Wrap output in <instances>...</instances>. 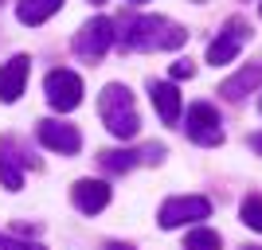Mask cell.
I'll list each match as a JSON object with an SVG mask.
<instances>
[{
    "label": "cell",
    "instance_id": "cell-16",
    "mask_svg": "<svg viewBox=\"0 0 262 250\" xmlns=\"http://www.w3.org/2000/svg\"><path fill=\"white\" fill-rule=\"evenodd\" d=\"M239 215H243V223H247L251 231L262 235V196H247L243 207H239Z\"/></svg>",
    "mask_w": 262,
    "mask_h": 250
},
{
    "label": "cell",
    "instance_id": "cell-8",
    "mask_svg": "<svg viewBox=\"0 0 262 250\" xmlns=\"http://www.w3.org/2000/svg\"><path fill=\"white\" fill-rule=\"evenodd\" d=\"M35 137H39V145L51 152H63V156H75L78 149H82V137H78L75 125H67V121H39V129H35Z\"/></svg>",
    "mask_w": 262,
    "mask_h": 250
},
{
    "label": "cell",
    "instance_id": "cell-9",
    "mask_svg": "<svg viewBox=\"0 0 262 250\" xmlns=\"http://www.w3.org/2000/svg\"><path fill=\"white\" fill-rule=\"evenodd\" d=\"M28 71H32V59H28V55H12L8 63L0 66V102L20 98L24 82H28Z\"/></svg>",
    "mask_w": 262,
    "mask_h": 250
},
{
    "label": "cell",
    "instance_id": "cell-15",
    "mask_svg": "<svg viewBox=\"0 0 262 250\" xmlns=\"http://www.w3.org/2000/svg\"><path fill=\"white\" fill-rule=\"evenodd\" d=\"M219 246H223V239L211 227H196V231H188V239H184V250H219Z\"/></svg>",
    "mask_w": 262,
    "mask_h": 250
},
{
    "label": "cell",
    "instance_id": "cell-17",
    "mask_svg": "<svg viewBox=\"0 0 262 250\" xmlns=\"http://www.w3.org/2000/svg\"><path fill=\"white\" fill-rule=\"evenodd\" d=\"M0 180H4V188H8V192H16V188H20V168L12 164V156H0Z\"/></svg>",
    "mask_w": 262,
    "mask_h": 250
},
{
    "label": "cell",
    "instance_id": "cell-3",
    "mask_svg": "<svg viewBox=\"0 0 262 250\" xmlns=\"http://www.w3.org/2000/svg\"><path fill=\"white\" fill-rule=\"evenodd\" d=\"M254 28L243 16H231L227 24H223V32H215V39L208 43V63L211 66H223V63H235L243 51V43H251Z\"/></svg>",
    "mask_w": 262,
    "mask_h": 250
},
{
    "label": "cell",
    "instance_id": "cell-25",
    "mask_svg": "<svg viewBox=\"0 0 262 250\" xmlns=\"http://www.w3.org/2000/svg\"><path fill=\"white\" fill-rule=\"evenodd\" d=\"M258 109H262V98H258Z\"/></svg>",
    "mask_w": 262,
    "mask_h": 250
},
{
    "label": "cell",
    "instance_id": "cell-26",
    "mask_svg": "<svg viewBox=\"0 0 262 250\" xmlns=\"http://www.w3.org/2000/svg\"><path fill=\"white\" fill-rule=\"evenodd\" d=\"M196 4H204V0H196Z\"/></svg>",
    "mask_w": 262,
    "mask_h": 250
},
{
    "label": "cell",
    "instance_id": "cell-4",
    "mask_svg": "<svg viewBox=\"0 0 262 250\" xmlns=\"http://www.w3.org/2000/svg\"><path fill=\"white\" fill-rule=\"evenodd\" d=\"M211 215V199L208 196H172L161 203V215H157V223H161L164 231H176L184 227V223H200V219Z\"/></svg>",
    "mask_w": 262,
    "mask_h": 250
},
{
    "label": "cell",
    "instance_id": "cell-21",
    "mask_svg": "<svg viewBox=\"0 0 262 250\" xmlns=\"http://www.w3.org/2000/svg\"><path fill=\"white\" fill-rule=\"evenodd\" d=\"M106 250H133L129 242H106Z\"/></svg>",
    "mask_w": 262,
    "mask_h": 250
},
{
    "label": "cell",
    "instance_id": "cell-5",
    "mask_svg": "<svg viewBox=\"0 0 262 250\" xmlns=\"http://www.w3.org/2000/svg\"><path fill=\"white\" fill-rule=\"evenodd\" d=\"M184 129H188V137H192L196 145H204V149H215V145H223V121H219L215 106H208V102L188 106V113H184Z\"/></svg>",
    "mask_w": 262,
    "mask_h": 250
},
{
    "label": "cell",
    "instance_id": "cell-1",
    "mask_svg": "<svg viewBox=\"0 0 262 250\" xmlns=\"http://www.w3.org/2000/svg\"><path fill=\"white\" fill-rule=\"evenodd\" d=\"M114 39L125 51H176L188 43V32L168 16H121L114 24Z\"/></svg>",
    "mask_w": 262,
    "mask_h": 250
},
{
    "label": "cell",
    "instance_id": "cell-11",
    "mask_svg": "<svg viewBox=\"0 0 262 250\" xmlns=\"http://www.w3.org/2000/svg\"><path fill=\"white\" fill-rule=\"evenodd\" d=\"M254 86H262V63H251V66H243V71H235L231 78H223V82H219V94L227 102H243Z\"/></svg>",
    "mask_w": 262,
    "mask_h": 250
},
{
    "label": "cell",
    "instance_id": "cell-24",
    "mask_svg": "<svg viewBox=\"0 0 262 250\" xmlns=\"http://www.w3.org/2000/svg\"><path fill=\"white\" fill-rule=\"evenodd\" d=\"M133 4H145V0H133Z\"/></svg>",
    "mask_w": 262,
    "mask_h": 250
},
{
    "label": "cell",
    "instance_id": "cell-7",
    "mask_svg": "<svg viewBox=\"0 0 262 250\" xmlns=\"http://www.w3.org/2000/svg\"><path fill=\"white\" fill-rule=\"evenodd\" d=\"M43 90H47V102H51L59 113H67V109H75L78 102H82V78H78L75 71H51V75L43 78Z\"/></svg>",
    "mask_w": 262,
    "mask_h": 250
},
{
    "label": "cell",
    "instance_id": "cell-19",
    "mask_svg": "<svg viewBox=\"0 0 262 250\" xmlns=\"http://www.w3.org/2000/svg\"><path fill=\"white\" fill-rule=\"evenodd\" d=\"M192 75H196V66L188 63V59L184 63H172V78H192Z\"/></svg>",
    "mask_w": 262,
    "mask_h": 250
},
{
    "label": "cell",
    "instance_id": "cell-6",
    "mask_svg": "<svg viewBox=\"0 0 262 250\" xmlns=\"http://www.w3.org/2000/svg\"><path fill=\"white\" fill-rule=\"evenodd\" d=\"M75 55H82V59H102V55L114 47V20H106V16H94L90 24H82L75 35Z\"/></svg>",
    "mask_w": 262,
    "mask_h": 250
},
{
    "label": "cell",
    "instance_id": "cell-12",
    "mask_svg": "<svg viewBox=\"0 0 262 250\" xmlns=\"http://www.w3.org/2000/svg\"><path fill=\"white\" fill-rule=\"evenodd\" d=\"M149 98H153L164 125H176V118H180V94H176L172 82H149Z\"/></svg>",
    "mask_w": 262,
    "mask_h": 250
},
{
    "label": "cell",
    "instance_id": "cell-22",
    "mask_svg": "<svg viewBox=\"0 0 262 250\" xmlns=\"http://www.w3.org/2000/svg\"><path fill=\"white\" fill-rule=\"evenodd\" d=\"M243 250H262V246H243Z\"/></svg>",
    "mask_w": 262,
    "mask_h": 250
},
{
    "label": "cell",
    "instance_id": "cell-20",
    "mask_svg": "<svg viewBox=\"0 0 262 250\" xmlns=\"http://www.w3.org/2000/svg\"><path fill=\"white\" fill-rule=\"evenodd\" d=\"M247 141H251V149H254V152H258V156H262V133H251Z\"/></svg>",
    "mask_w": 262,
    "mask_h": 250
},
{
    "label": "cell",
    "instance_id": "cell-23",
    "mask_svg": "<svg viewBox=\"0 0 262 250\" xmlns=\"http://www.w3.org/2000/svg\"><path fill=\"white\" fill-rule=\"evenodd\" d=\"M90 4H106V0H90Z\"/></svg>",
    "mask_w": 262,
    "mask_h": 250
},
{
    "label": "cell",
    "instance_id": "cell-18",
    "mask_svg": "<svg viewBox=\"0 0 262 250\" xmlns=\"http://www.w3.org/2000/svg\"><path fill=\"white\" fill-rule=\"evenodd\" d=\"M0 250H43L39 242H24L16 235H0Z\"/></svg>",
    "mask_w": 262,
    "mask_h": 250
},
{
    "label": "cell",
    "instance_id": "cell-13",
    "mask_svg": "<svg viewBox=\"0 0 262 250\" xmlns=\"http://www.w3.org/2000/svg\"><path fill=\"white\" fill-rule=\"evenodd\" d=\"M59 8H63V0H20V8H16V16H20V24L35 28V24L51 20V16H55Z\"/></svg>",
    "mask_w": 262,
    "mask_h": 250
},
{
    "label": "cell",
    "instance_id": "cell-14",
    "mask_svg": "<svg viewBox=\"0 0 262 250\" xmlns=\"http://www.w3.org/2000/svg\"><path fill=\"white\" fill-rule=\"evenodd\" d=\"M98 161H102V168H106V172H129L133 164L141 161V152H133V149H106Z\"/></svg>",
    "mask_w": 262,
    "mask_h": 250
},
{
    "label": "cell",
    "instance_id": "cell-10",
    "mask_svg": "<svg viewBox=\"0 0 262 250\" xmlns=\"http://www.w3.org/2000/svg\"><path fill=\"white\" fill-rule=\"evenodd\" d=\"M71 199H75V207L82 215H98L110 203V184H102V180H75Z\"/></svg>",
    "mask_w": 262,
    "mask_h": 250
},
{
    "label": "cell",
    "instance_id": "cell-2",
    "mask_svg": "<svg viewBox=\"0 0 262 250\" xmlns=\"http://www.w3.org/2000/svg\"><path fill=\"white\" fill-rule=\"evenodd\" d=\"M98 118H102V125H106L118 141H129V137H137V129H141V118H137L133 94H129V86H121V82H110V86L102 90Z\"/></svg>",
    "mask_w": 262,
    "mask_h": 250
}]
</instances>
